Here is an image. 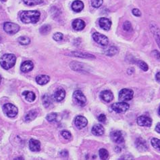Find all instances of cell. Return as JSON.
Returning <instances> with one entry per match:
<instances>
[{"instance_id": "cell-1", "label": "cell", "mask_w": 160, "mask_h": 160, "mask_svg": "<svg viewBox=\"0 0 160 160\" xmlns=\"http://www.w3.org/2000/svg\"><path fill=\"white\" fill-rule=\"evenodd\" d=\"M41 14L37 10L23 11L20 15V20L25 24L36 23L39 20Z\"/></svg>"}, {"instance_id": "cell-2", "label": "cell", "mask_w": 160, "mask_h": 160, "mask_svg": "<svg viewBox=\"0 0 160 160\" xmlns=\"http://www.w3.org/2000/svg\"><path fill=\"white\" fill-rule=\"evenodd\" d=\"M16 61V57L14 54H3L0 59V65L3 69L8 70L14 66Z\"/></svg>"}, {"instance_id": "cell-3", "label": "cell", "mask_w": 160, "mask_h": 160, "mask_svg": "<svg viewBox=\"0 0 160 160\" xmlns=\"http://www.w3.org/2000/svg\"><path fill=\"white\" fill-rule=\"evenodd\" d=\"M3 113H5L7 117H14L17 116L18 110L15 105L11 103H7L3 106Z\"/></svg>"}, {"instance_id": "cell-4", "label": "cell", "mask_w": 160, "mask_h": 160, "mask_svg": "<svg viewBox=\"0 0 160 160\" xmlns=\"http://www.w3.org/2000/svg\"><path fill=\"white\" fill-rule=\"evenodd\" d=\"M130 108V106L128 103L124 102H117V103H114L111 106L114 111L118 113H123L126 112Z\"/></svg>"}, {"instance_id": "cell-5", "label": "cell", "mask_w": 160, "mask_h": 160, "mask_svg": "<svg viewBox=\"0 0 160 160\" xmlns=\"http://www.w3.org/2000/svg\"><path fill=\"white\" fill-rule=\"evenodd\" d=\"M134 92L131 89H122L119 93V100L121 102L130 101L133 98Z\"/></svg>"}, {"instance_id": "cell-6", "label": "cell", "mask_w": 160, "mask_h": 160, "mask_svg": "<svg viewBox=\"0 0 160 160\" xmlns=\"http://www.w3.org/2000/svg\"><path fill=\"white\" fill-rule=\"evenodd\" d=\"M3 29L8 34L14 35L19 31L20 26L16 23L6 22L3 24Z\"/></svg>"}, {"instance_id": "cell-7", "label": "cell", "mask_w": 160, "mask_h": 160, "mask_svg": "<svg viewBox=\"0 0 160 160\" xmlns=\"http://www.w3.org/2000/svg\"><path fill=\"white\" fill-rule=\"evenodd\" d=\"M74 99L77 102V104L80 105V106H85L87 103V99L84 95V94L80 90H76V91L73 94Z\"/></svg>"}, {"instance_id": "cell-8", "label": "cell", "mask_w": 160, "mask_h": 160, "mask_svg": "<svg viewBox=\"0 0 160 160\" xmlns=\"http://www.w3.org/2000/svg\"><path fill=\"white\" fill-rule=\"evenodd\" d=\"M93 38L95 42L103 46H106L109 43L108 38L104 35H102L99 33L95 32L93 34Z\"/></svg>"}, {"instance_id": "cell-9", "label": "cell", "mask_w": 160, "mask_h": 160, "mask_svg": "<svg viewBox=\"0 0 160 160\" xmlns=\"http://www.w3.org/2000/svg\"><path fill=\"white\" fill-rule=\"evenodd\" d=\"M111 138H112L114 142L118 143V144H120V143L124 142V136H123L122 132L119 130H115L112 132V133H111Z\"/></svg>"}, {"instance_id": "cell-10", "label": "cell", "mask_w": 160, "mask_h": 160, "mask_svg": "<svg viewBox=\"0 0 160 160\" xmlns=\"http://www.w3.org/2000/svg\"><path fill=\"white\" fill-rule=\"evenodd\" d=\"M137 124L140 126H145V127H150L152 124V120L146 116H141L137 118Z\"/></svg>"}, {"instance_id": "cell-11", "label": "cell", "mask_w": 160, "mask_h": 160, "mask_svg": "<svg viewBox=\"0 0 160 160\" xmlns=\"http://www.w3.org/2000/svg\"><path fill=\"white\" fill-rule=\"evenodd\" d=\"M75 126H76V128L80 130L85 128V127L87 126L88 121L86 117L81 116H79L75 118Z\"/></svg>"}, {"instance_id": "cell-12", "label": "cell", "mask_w": 160, "mask_h": 160, "mask_svg": "<svg viewBox=\"0 0 160 160\" xmlns=\"http://www.w3.org/2000/svg\"><path fill=\"white\" fill-rule=\"evenodd\" d=\"M65 96V92L64 89L61 88H57L54 94H53V99H54L57 102H61L62 101Z\"/></svg>"}, {"instance_id": "cell-13", "label": "cell", "mask_w": 160, "mask_h": 160, "mask_svg": "<svg viewBox=\"0 0 160 160\" xmlns=\"http://www.w3.org/2000/svg\"><path fill=\"white\" fill-rule=\"evenodd\" d=\"M100 27L105 31H109L112 26V22L107 18H101L99 20Z\"/></svg>"}, {"instance_id": "cell-14", "label": "cell", "mask_w": 160, "mask_h": 160, "mask_svg": "<svg viewBox=\"0 0 160 160\" xmlns=\"http://www.w3.org/2000/svg\"><path fill=\"white\" fill-rule=\"evenodd\" d=\"M151 30L153 34L154 38H155V40H156V42L160 48V31L159 29V28L158 27V26L155 24L151 23Z\"/></svg>"}, {"instance_id": "cell-15", "label": "cell", "mask_w": 160, "mask_h": 160, "mask_svg": "<svg viewBox=\"0 0 160 160\" xmlns=\"http://www.w3.org/2000/svg\"><path fill=\"white\" fill-rule=\"evenodd\" d=\"M100 97L102 100L106 102H109L114 99L112 92L109 90H104L100 94Z\"/></svg>"}, {"instance_id": "cell-16", "label": "cell", "mask_w": 160, "mask_h": 160, "mask_svg": "<svg viewBox=\"0 0 160 160\" xmlns=\"http://www.w3.org/2000/svg\"><path fill=\"white\" fill-rule=\"evenodd\" d=\"M34 68V65L33 63L31 60H27L24 61L21 65V67H20V70H21L24 73H27L32 71Z\"/></svg>"}, {"instance_id": "cell-17", "label": "cell", "mask_w": 160, "mask_h": 160, "mask_svg": "<svg viewBox=\"0 0 160 160\" xmlns=\"http://www.w3.org/2000/svg\"><path fill=\"white\" fill-rule=\"evenodd\" d=\"M85 23L81 19H76L72 23V27L76 31H82L85 27Z\"/></svg>"}, {"instance_id": "cell-18", "label": "cell", "mask_w": 160, "mask_h": 160, "mask_svg": "<svg viewBox=\"0 0 160 160\" xmlns=\"http://www.w3.org/2000/svg\"><path fill=\"white\" fill-rule=\"evenodd\" d=\"M29 148L31 151L38 152L41 150V143L39 141L31 139L29 141Z\"/></svg>"}, {"instance_id": "cell-19", "label": "cell", "mask_w": 160, "mask_h": 160, "mask_svg": "<svg viewBox=\"0 0 160 160\" xmlns=\"http://www.w3.org/2000/svg\"><path fill=\"white\" fill-rule=\"evenodd\" d=\"M91 132H92L93 134L95 135V136L100 137V136H102V135L104 134L105 130H104V127L102 126L101 124H97L93 127Z\"/></svg>"}, {"instance_id": "cell-20", "label": "cell", "mask_w": 160, "mask_h": 160, "mask_svg": "<svg viewBox=\"0 0 160 160\" xmlns=\"http://www.w3.org/2000/svg\"><path fill=\"white\" fill-rule=\"evenodd\" d=\"M72 9L75 12H80L83 10L84 3L80 0H75L72 3Z\"/></svg>"}, {"instance_id": "cell-21", "label": "cell", "mask_w": 160, "mask_h": 160, "mask_svg": "<svg viewBox=\"0 0 160 160\" xmlns=\"http://www.w3.org/2000/svg\"><path fill=\"white\" fill-rule=\"evenodd\" d=\"M50 80V77L46 75H40L36 77V83L41 85L47 84Z\"/></svg>"}, {"instance_id": "cell-22", "label": "cell", "mask_w": 160, "mask_h": 160, "mask_svg": "<svg viewBox=\"0 0 160 160\" xmlns=\"http://www.w3.org/2000/svg\"><path fill=\"white\" fill-rule=\"evenodd\" d=\"M70 55L72 56H76V57H80V58H83V59H95V57L92 54H88V53H83L81 52H71Z\"/></svg>"}, {"instance_id": "cell-23", "label": "cell", "mask_w": 160, "mask_h": 160, "mask_svg": "<svg viewBox=\"0 0 160 160\" xmlns=\"http://www.w3.org/2000/svg\"><path fill=\"white\" fill-rule=\"evenodd\" d=\"M136 146L137 149L141 151H145L147 149L146 141L142 138H138L136 141Z\"/></svg>"}, {"instance_id": "cell-24", "label": "cell", "mask_w": 160, "mask_h": 160, "mask_svg": "<svg viewBox=\"0 0 160 160\" xmlns=\"http://www.w3.org/2000/svg\"><path fill=\"white\" fill-rule=\"evenodd\" d=\"M22 96L28 102H32L35 101L36 98V95L33 92L31 91H24L22 92Z\"/></svg>"}, {"instance_id": "cell-25", "label": "cell", "mask_w": 160, "mask_h": 160, "mask_svg": "<svg viewBox=\"0 0 160 160\" xmlns=\"http://www.w3.org/2000/svg\"><path fill=\"white\" fill-rule=\"evenodd\" d=\"M36 116H37V112L35 110H31L26 115L24 120L26 121H31L35 120Z\"/></svg>"}, {"instance_id": "cell-26", "label": "cell", "mask_w": 160, "mask_h": 160, "mask_svg": "<svg viewBox=\"0 0 160 160\" xmlns=\"http://www.w3.org/2000/svg\"><path fill=\"white\" fill-rule=\"evenodd\" d=\"M42 101H43V104L45 107H49L51 103H52V99L50 96L47 95V94H45L44 96L42 97Z\"/></svg>"}, {"instance_id": "cell-27", "label": "cell", "mask_w": 160, "mask_h": 160, "mask_svg": "<svg viewBox=\"0 0 160 160\" xmlns=\"http://www.w3.org/2000/svg\"><path fill=\"white\" fill-rule=\"evenodd\" d=\"M23 2L27 6H32L39 5V4L42 3L43 0H22Z\"/></svg>"}, {"instance_id": "cell-28", "label": "cell", "mask_w": 160, "mask_h": 160, "mask_svg": "<svg viewBox=\"0 0 160 160\" xmlns=\"http://www.w3.org/2000/svg\"><path fill=\"white\" fill-rule=\"evenodd\" d=\"M18 41L19 44L23 45V46H27V45L29 44L31 42V39L25 36L20 37V38L18 39Z\"/></svg>"}, {"instance_id": "cell-29", "label": "cell", "mask_w": 160, "mask_h": 160, "mask_svg": "<svg viewBox=\"0 0 160 160\" xmlns=\"http://www.w3.org/2000/svg\"><path fill=\"white\" fill-rule=\"evenodd\" d=\"M99 157L101 158V159H107L109 157V153L108 151H107L105 149H101L99 151Z\"/></svg>"}, {"instance_id": "cell-30", "label": "cell", "mask_w": 160, "mask_h": 160, "mask_svg": "<svg viewBox=\"0 0 160 160\" xmlns=\"http://www.w3.org/2000/svg\"><path fill=\"white\" fill-rule=\"evenodd\" d=\"M51 31V26L49 24H46L43 25L40 28V33L43 35H46L48 33H50Z\"/></svg>"}, {"instance_id": "cell-31", "label": "cell", "mask_w": 160, "mask_h": 160, "mask_svg": "<svg viewBox=\"0 0 160 160\" xmlns=\"http://www.w3.org/2000/svg\"><path fill=\"white\" fill-rule=\"evenodd\" d=\"M118 50L117 48L114 47V46H112L109 48L108 50H107V52H105V54L109 56H114V55H116L117 53H118Z\"/></svg>"}, {"instance_id": "cell-32", "label": "cell", "mask_w": 160, "mask_h": 160, "mask_svg": "<svg viewBox=\"0 0 160 160\" xmlns=\"http://www.w3.org/2000/svg\"><path fill=\"white\" fill-rule=\"evenodd\" d=\"M151 145L154 147L155 149H156L159 151H160V140L156 138H153L151 140Z\"/></svg>"}, {"instance_id": "cell-33", "label": "cell", "mask_w": 160, "mask_h": 160, "mask_svg": "<svg viewBox=\"0 0 160 160\" xmlns=\"http://www.w3.org/2000/svg\"><path fill=\"white\" fill-rule=\"evenodd\" d=\"M57 114L56 113H51L50 114H48L46 117L47 121H49L50 122L56 121L57 120Z\"/></svg>"}, {"instance_id": "cell-34", "label": "cell", "mask_w": 160, "mask_h": 160, "mask_svg": "<svg viewBox=\"0 0 160 160\" xmlns=\"http://www.w3.org/2000/svg\"><path fill=\"white\" fill-rule=\"evenodd\" d=\"M137 64H138V65L139 66V67H140L143 71H148V69H149L148 65H147V64L146 63H145L144 61L138 60Z\"/></svg>"}, {"instance_id": "cell-35", "label": "cell", "mask_w": 160, "mask_h": 160, "mask_svg": "<svg viewBox=\"0 0 160 160\" xmlns=\"http://www.w3.org/2000/svg\"><path fill=\"white\" fill-rule=\"evenodd\" d=\"M104 0H92L91 1V5L93 7L98 8H99L102 4H103Z\"/></svg>"}, {"instance_id": "cell-36", "label": "cell", "mask_w": 160, "mask_h": 160, "mask_svg": "<svg viewBox=\"0 0 160 160\" xmlns=\"http://www.w3.org/2000/svg\"><path fill=\"white\" fill-rule=\"evenodd\" d=\"M61 136H62L65 139H66V140H70V139H71L72 138L71 133L67 130L62 131V132H61Z\"/></svg>"}, {"instance_id": "cell-37", "label": "cell", "mask_w": 160, "mask_h": 160, "mask_svg": "<svg viewBox=\"0 0 160 160\" xmlns=\"http://www.w3.org/2000/svg\"><path fill=\"white\" fill-rule=\"evenodd\" d=\"M123 28L126 31H130L132 29V24L129 21H126L124 22V24H123Z\"/></svg>"}, {"instance_id": "cell-38", "label": "cell", "mask_w": 160, "mask_h": 160, "mask_svg": "<svg viewBox=\"0 0 160 160\" xmlns=\"http://www.w3.org/2000/svg\"><path fill=\"white\" fill-rule=\"evenodd\" d=\"M63 34L61 33H56L53 36V38L55 41H57V42H59V41H61L63 39Z\"/></svg>"}, {"instance_id": "cell-39", "label": "cell", "mask_w": 160, "mask_h": 160, "mask_svg": "<svg viewBox=\"0 0 160 160\" xmlns=\"http://www.w3.org/2000/svg\"><path fill=\"white\" fill-rule=\"evenodd\" d=\"M98 120H99L100 122L104 123L106 121V116H105L104 114H101L98 117Z\"/></svg>"}, {"instance_id": "cell-40", "label": "cell", "mask_w": 160, "mask_h": 160, "mask_svg": "<svg viewBox=\"0 0 160 160\" xmlns=\"http://www.w3.org/2000/svg\"><path fill=\"white\" fill-rule=\"evenodd\" d=\"M133 14L135 16H137V17H138V16H141V11L139 10L138 9H133Z\"/></svg>"}, {"instance_id": "cell-41", "label": "cell", "mask_w": 160, "mask_h": 160, "mask_svg": "<svg viewBox=\"0 0 160 160\" xmlns=\"http://www.w3.org/2000/svg\"><path fill=\"white\" fill-rule=\"evenodd\" d=\"M60 154H61V156H62V157H67L68 155V151H61V152L60 153Z\"/></svg>"}, {"instance_id": "cell-42", "label": "cell", "mask_w": 160, "mask_h": 160, "mask_svg": "<svg viewBox=\"0 0 160 160\" xmlns=\"http://www.w3.org/2000/svg\"><path fill=\"white\" fill-rule=\"evenodd\" d=\"M155 79H156L157 81L160 83V72H158L156 74V75H155Z\"/></svg>"}, {"instance_id": "cell-43", "label": "cell", "mask_w": 160, "mask_h": 160, "mask_svg": "<svg viewBox=\"0 0 160 160\" xmlns=\"http://www.w3.org/2000/svg\"><path fill=\"white\" fill-rule=\"evenodd\" d=\"M155 130H156L157 132L160 133V123L156 126V127H155Z\"/></svg>"}, {"instance_id": "cell-44", "label": "cell", "mask_w": 160, "mask_h": 160, "mask_svg": "<svg viewBox=\"0 0 160 160\" xmlns=\"http://www.w3.org/2000/svg\"><path fill=\"white\" fill-rule=\"evenodd\" d=\"M158 113H159V115L160 116V107H159V111H158Z\"/></svg>"}, {"instance_id": "cell-45", "label": "cell", "mask_w": 160, "mask_h": 160, "mask_svg": "<svg viewBox=\"0 0 160 160\" xmlns=\"http://www.w3.org/2000/svg\"><path fill=\"white\" fill-rule=\"evenodd\" d=\"M1 81H2V77L0 75V83H1Z\"/></svg>"}, {"instance_id": "cell-46", "label": "cell", "mask_w": 160, "mask_h": 160, "mask_svg": "<svg viewBox=\"0 0 160 160\" xmlns=\"http://www.w3.org/2000/svg\"><path fill=\"white\" fill-rule=\"evenodd\" d=\"M2 1H5V0H2Z\"/></svg>"}]
</instances>
